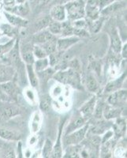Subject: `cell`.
Instances as JSON below:
<instances>
[{
    "label": "cell",
    "instance_id": "cell-1",
    "mask_svg": "<svg viewBox=\"0 0 127 158\" xmlns=\"http://www.w3.org/2000/svg\"><path fill=\"white\" fill-rule=\"evenodd\" d=\"M52 77L62 84L69 85L73 88L80 89L81 86V77L78 72L72 68L59 70L53 74Z\"/></svg>",
    "mask_w": 127,
    "mask_h": 158
},
{
    "label": "cell",
    "instance_id": "cell-2",
    "mask_svg": "<svg viewBox=\"0 0 127 158\" xmlns=\"http://www.w3.org/2000/svg\"><path fill=\"white\" fill-rule=\"evenodd\" d=\"M63 5L66 9L68 19L70 22L81 19L85 17V12H84L85 3L83 0H72Z\"/></svg>",
    "mask_w": 127,
    "mask_h": 158
},
{
    "label": "cell",
    "instance_id": "cell-3",
    "mask_svg": "<svg viewBox=\"0 0 127 158\" xmlns=\"http://www.w3.org/2000/svg\"><path fill=\"white\" fill-rule=\"evenodd\" d=\"M21 113L22 110L16 104L10 101H0V119L8 120Z\"/></svg>",
    "mask_w": 127,
    "mask_h": 158
},
{
    "label": "cell",
    "instance_id": "cell-4",
    "mask_svg": "<svg viewBox=\"0 0 127 158\" xmlns=\"http://www.w3.org/2000/svg\"><path fill=\"white\" fill-rule=\"evenodd\" d=\"M88 130V124L85 123L81 128L73 131V132L68 134V135H65V146H70V145H78V144L81 143L85 138Z\"/></svg>",
    "mask_w": 127,
    "mask_h": 158
},
{
    "label": "cell",
    "instance_id": "cell-5",
    "mask_svg": "<svg viewBox=\"0 0 127 158\" xmlns=\"http://www.w3.org/2000/svg\"><path fill=\"white\" fill-rule=\"evenodd\" d=\"M85 16L89 21H94L100 17V9L99 6V0H87L84 6Z\"/></svg>",
    "mask_w": 127,
    "mask_h": 158
},
{
    "label": "cell",
    "instance_id": "cell-6",
    "mask_svg": "<svg viewBox=\"0 0 127 158\" xmlns=\"http://www.w3.org/2000/svg\"><path fill=\"white\" fill-rule=\"evenodd\" d=\"M126 89H118L111 93L108 99V104L115 107H119L121 104H124L126 101Z\"/></svg>",
    "mask_w": 127,
    "mask_h": 158
},
{
    "label": "cell",
    "instance_id": "cell-7",
    "mask_svg": "<svg viewBox=\"0 0 127 158\" xmlns=\"http://www.w3.org/2000/svg\"><path fill=\"white\" fill-rule=\"evenodd\" d=\"M16 71L12 66L0 62V84L13 80Z\"/></svg>",
    "mask_w": 127,
    "mask_h": 158
},
{
    "label": "cell",
    "instance_id": "cell-8",
    "mask_svg": "<svg viewBox=\"0 0 127 158\" xmlns=\"http://www.w3.org/2000/svg\"><path fill=\"white\" fill-rule=\"evenodd\" d=\"M110 40H111V48L112 52L115 55H118L120 53V51L122 48V41L121 38L118 35V32L115 26H111L109 32Z\"/></svg>",
    "mask_w": 127,
    "mask_h": 158
},
{
    "label": "cell",
    "instance_id": "cell-9",
    "mask_svg": "<svg viewBox=\"0 0 127 158\" xmlns=\"http://www.w3.org/2000/svg\"><path fill=\"white\" fill-rule=\"evenodd\" d=\"M3 15L10 25H13L14 27H16L18 29V28H25L29 24V22L26 19L23 18V17L18 16V15L11 14L8 11H4Z\"/></svg>",
    "mask_w": 127,
    "mask_h": 158
},
{
    "label": "cell",
    "instance_id": "cell-10",
    "mask_svg": "<svg viewBox=\"0 0 127 158\" xmlns=\"http://www.w3.org/2000/svg\"><path fill=\"white\" fill-rule=\"evenodd\" d=\"M50 17L52 20L57 22H64L66 18V12L63 4H56L50 10Z\"/></svg>",
    "mask_w": 127,
    "mask_h": 158
},
{
    "label": "cell",
    "instance_id": "cell-11",
    "mask_svg": "<svg viewBox=\"0 0 127 158\" xmlns=\"http://www.w3.org/2000/svg\"><path fill=\"white\" fill-rule=\"evenodd\" d=\"M80 40V38L77 36H65L64 38L57 40V50L60 52H66L71 46L75 44Z\"/></svg>",
    "mask_w": 127,
    "mask_h": 158
},
{
    "label": "cell",
    "instance_id": "cell-12",
    "mask_svg": "<svg viewBox=\"0 0 127 158\" xmlns=\"http://www.w3.org/2000/svg\"><path fill=\"white\" fill-rule=\"evenodd\" d=\"M0 89L5 93L10 99L15 100L18 94V86L13 80L6 82L1 83Z\"/></svg>",
    "mask_w": 127,
    "mask_h": 158
},
{
    "label": "cell",
    "instance_id": "cell-13",
    "mask_svg": "<svg viewBox=\"0 0 127 158\" xmlns=\"http://www.w3.org/2000/svg\"><path fill=\"white\" fill-rule=\"evenodd\" d=\"M86 123V118L83 117L81 115H77L73 117L67 127L66 128V132H65V135H68V134L71 133L73 131H76V130L81 128L83 127L84 124Z\"/></svg>",
    "mask_w": 127,
    "mask_h": 158
},
{
    "label": "cell",
    "instance_id": "cell-14",
    "mask_svg": "<svg viewBox=\"0 0 127 158\" xmlns=\"http://www.w3.org/2000/svg\"><path fill=\"white\" fill-rule=\"evenodd\" d=\"M125 77H126V73L124 72L120 77H117L116 79L113 80V81H109L107 84V85H106L104 92H105L106 94H111L113 92L120 89L122 84H123L124 81H125Z\"/></svg>",
    "mask_w": 127,
    "mask_h": 158
},
{
    "label": "cell",
    "instance_id": "cell-15",
    "mask_svg": "<svg viewBox=\"0 0 127 158\" xmlns=\"http://www.w3.org/2000/svg\"><path fill=\"white\" fill-rule=\"evenodd\" d=\"M0 138L4 140L14 142V141L21 140V138H22V135L19 131H16L14 130L0 128Z\"/></svg>",
    "mask_w": 127,
    "mask_h": 158
},
{
    "label": "cell",
    "instance_id": "cell-16",
    "mask_svg": "<svg viewBox=\"0 0 127 158\" xmlns=\"http://www.w3.org/2000/svg\"><path fill=\"white\" fill-rule=\"evenodd\" d=\"M6 11H8V12L18 15V16L24 17L26 16L29 13L30 6H29V2H26L25 3L16 4V5H14L10 8H6Z\"/></svg>",
    "mask_w": 127,
    "mask_h": 158
},
{
    "label": "cell",
    "instance_id": "cell-17",
    "mask_svg": "<svg viewBox=\"0 0 127 158\" xmlns=\"http://www.w3.org/2000/svg\"><path fill=\"white\" fill-rule=\"evenodd\" d=\"M96 102V97H92L89 101H88V102H86L80 108V112H81V115L84 117L86 119L89 118L92 115H93V111H94V109H95Z\"/></svg>",
    "mask_w": 127,
    "mask_h": 158
},
{
    "label": "cell",
    "instance_id": "cell-18",
    "mask_svg": "<svg viewBox=\"0 0 127 158\" xmlns=\"http://www.w3.org/2000/svg\"><path fill=\"white\" fill-rule=\"evenodd\" d=\"M121 110L118 107L112 106L111 104H105L104 105V109H103V115L105 117L106 119H112V118H120L121 115Z\"/></svg>",
    "mask_w": 127,
    "mask_h": 158
},
{
    "label": "cell",
    "instance_id": "cell-19",
    "mask_svg": "<svg viewBox=\"0 0 127 158\" xmlns=\"http://www.w3.org/2000/svg\"><path fill=\"white\" fill-rule=\"evenodd\" d=\"M63 123L60 124L59 129V135H58V139L56 141V143L55 146H53L52 149L51 154V157H62L63 156V146H62L61 143V137L63 135Z\"/></svg>",
    "mask_w": 127,
    "mask_h": 158
},
{
    "label": "cell",
    "instance_id": "cell-20",
    "mask_svg": "<svg viewBox=\"0 0 127 158\" xmlns=\"http://www.w3.org/2000/svg\"><path fill=\"white\" fill-rule=\"evenodd\" d=\"M123 6H125V2L120 1V2H111V4H109L108 6H105L104 9L101 10L100 11V15L101 16H108L110 15H112L113 13L116 12L118 10L122 9Z\"/></svg>",
    "mask_w": 127,
    "mask_h": 158
},
{
    "label": "cell",
    "instance_id": "cell-21",
    "mask_svg": "<svg viewBox=\"0 0 127 158\" xmlns=\"http://www.w3.org/2000/svg\"><path fill=\"white\" fill-rule=\"evenodd\" d=\"M54 37V35H52L49 30H46V29H43L39 32H37L36 34L33 36V40L36 42V44H43L46 43L47 41H48L50 40Z\"/></svg>",
    "mask_w": 127,
    "mask_h": 158
},
{
    "label": "cell",
    "instance_id": "cell-22",
    "mask_svg": "<svg viewBox=\"0 0 127 158\" xmlns=\"http://www.w3.org/2000/svg\"><path fill=\"white\" fill-rule=\"evenodd\" d=\"M25 71L27 73V77L29 79V83L31 86L35 88L39 84V79L36 76V70H35L33 65L32 64H25Z\"/></svg>",
    "mask_w": 127,
    "mask_h": 158
},
{
    "label": "cell",
    "instance_id": "cell-23",
    "mask_svg": "<svg viewBox=\"0 0 127 158\" xmlns=\"http://www.w3.org/2000/svg\"><path fill=\"white\" fill-rule=\"evenodd\" d=\"M113 123L111 122H104V121H101V122L98 123L96 126L93 127L91 130V132L92 135H100L104 134V132L108 131L110 128L112 127Z\"/></svg>",
    "mask_w": 127,
    "mask_h": 158
},
{
    "label": "cell",
    "instance_id": "cell-24",
    "mask_svg": "<svg viewBox=\"0 0 127 158\" xmlns=\"http://www.w3.org/2000/svg\"><path fill=\"white\" fill-rule=\"evenodd\" d=\"M42 48L44 49L47 56L51 54H54L57 52V39L54 36L51 40L47 41L46 43L43 44Z\"/></svg>",
    "mask_w": 127,
    "mask_h": 158
},
{
    "label": "cell",
    "instance_id": "cell-25",
    "mask_svg": "<svg viewBox=\"0 0 127 158\" xmlns=\"http://www.w3.org/2000/svg\"><path fill=\"white\" fill-rule=\"evenodd\" d=\"M86 87L92 93H96L100 88L98 81L92 74H89L86 77Z\"/></svg>",
    "mask_w": 127,
    "mask_h": 158
},
{
    "label": "cell",
    "instance_id": "cell-26",
    "mask_svg": "<svg viewBox=\"0 0 127 158\" xmlns=\"http://www.w3.org/2000/svg\"><path fill=\"white\" fill-rule=\"evenodd\" d=\"M20 55H21V58H22V60L24 62V63L33 65L35 62V57L32 50L25 49V51H21Z\"/></svg>",
    "mask_w": 127,
    "mask_h": 158
},
{
    "label": "cell",
    "instance_id": "cell-27",
    "mask_svg": "<svg viewBox=\"0 0 127 158\" xmlns=\"http://www.w3.org/2000/svg\"><path fill=\"white\" fill-rule=\"evenodd\" d=\"M78 145H70L66 149L64 157H79L81 154V149Z\"/></svg>",
    "mask_w": 127,
    "mask_h": 158
},
{
    "label": "cell",
    "instance_id": "cell-28",
    "mask_svg": "<svg viewBox=\"0 0 127 158\" xmlns=\"http://www.w3.org/2000/svg\"><path fill=\"white\" fill-rule=\"evenodd\" d=\"M52 21V19L51 18L50 16H46L43 17V18H39L35 22L34 27L36 29V32H39L40 30H43V29H46V28L48 27L49 24L51 23V22Z\"/></svg>",
    "mask_w": 127,
    "mask_h": 158
},
{
    "label": "cell",
    "instance_id": "cell-29",
    "mask_svg": "<svg viewBox=\"0 0 127 158\" xmlns=\"http://www.w3.org/2000/svg\"><path fill=\"white\" fill-rule=\"evenodd\" d=\"M1 30L3 35H7L10 37L15 38V35H17L18 32V28L14 27L10 24H2L1 25Z\"/></svg>",
    "mask_w": 127,
    "mask_h": 158
},
{
    "label": "cell",
    "instance_id": "cell-30",
    "mask_svg": "<svg viewBox=\"0 0 127 158\" xmlns=\"http://www.w3.org/2000/svg\"><path fill=\"white\" fill-rule=\"evenodd\" d=\"M33 65L35 66L33 67H34L35 70L36 72L42 71V70H45V69H47L50 66V64H49V59L47 57L43 58V59H37V60L34 62Z\"/></svg>",
    "mask_w": 127,
    "mask_h": 158
},
{
    "label": "cell",
    "instance_id": "cell-31",
    "mask_svg": "<svg viewBox=\"0 0 127 158\" xmlns=\"http://www.w3.org/2000/svg\"><path fill=\"white\" fill-rule=\"evenodd\" d=\"M15 40H16V38H12L7 43L0 44V59L6 56L11 50V48L14 45Z\"/></svg>",
    "mask_w": 127,
    "mask_h": 158
},
{
    "label": "cell",
    "instance_id": "cell-32",
    "mask_svg": "<svg viewBox=\"0 0 127 158\" xmlns=\"http://www.w3.org/2000/svg\"><path fill=\"white\" fill-rule=\"evenodd\" d=\"M112 127H114L115 133L118 136V135H121L125 132V128H126V123H125V122L123 119L117 118L116 122H115L114 125H112Z\"/></svg>",
    "mask_w": 127,
    "mask_h": 158
},
{
    "label": "cell",
    "instance_id": "cell-33",
    "mask_svg": "<svg viewBox=\"0 0 127 158\" xmlns=\"http://www.w3.org/2000/svg\"><path fill=\"white\" fill-rule=\"evenodd\" d=\"M48 30L49 32L51 33L52 35L56 36V35L61 34L62 31V22H57V21H54L52 20L51 23L48 25Z\"/></svg>",
    "mask_w": 127,
    "mask_h": 158
},
{
    "label": "cell",
    "instance_id": "cell-34",
    "mask_svg": "<svg viewBox=\"0 0 127 158\" xmlns=\"http://www.w3.org/2000/svg\"><path fill=\"white\" fill-rule=\"evenodd\" d=\"M40 124H41L40 114H39V111H36V112L33 114L32 123H31V129H32V131L33 133H36V132H37V131H39Z\"/></svg>",
    "mask_w": 127,
    "mask_h": 158
},
{
    "label": "cell",
    "instance_id": "cell-35",
    "mask_svg": "<svg viewBox=\"0 0 127 158\" xmlns=\"http://www.w3.org/2000/svg\"><path fill=\"white\" fill-rule=\"evenodd\" d=\"M73 28L71 23L69 22H62V31L61 34L62 36H70L73 35Z\"/></svg>",
    "mask_w": 127,
    "mask_h": 158
},
{
    "label": "cell",
    "instance_id": "cell-36",
    "mask_svg": "<svg viewBox=\"0 0 127 158\" xmlns=\"http://www.w3.org/2000/svg\"><path fill=\"white\" fill-rule=\"evenodd\" d=\"M101 16V15H100ZM104 22V17H100L99 18H97L96 20H94V21H91L92 23L88 24V26H89L90 29L92 31V32H97L101 27H102L103 24Z\"/></svg>",
    "mask_w": 127,
    "mask_h": 158
},
{
    "label": "cell",
    "instance_id": "cell-37",
    "mask_svg": "<svg viewBox=\"0 0 127 158\" xmlns=\"http://www.w3.org/2000/svg\"><path fill=\"white\" fill-rule=\"evenodd\" d=\"M51 97L48 95H43L40 97L39 100V108L42 111H47L51 108Z\"/></svg>",
    "mask_w": 127,
    "mask_h": 158
},
{
    "label": "cell",
    "instance_id": "cell-38",
    "mask_svg": "<svg viewBox=\"0 0 127 158\" xmlns=\"http://www.w3.org/2000/svg\"><path fill=\"white\" fill-rule=\"evenodd\" d=\"M32 52H33L34 57H36V59H43L47 56V54L46 53L44 49L40 45H35L32 49Z\"/></svg>",
    "mask_w": 127,
    "mask_h": 158
},
{
    "label": "cell",
    "instance_id": "cell-39",
    "mask_svg": "<svg viewBox=\"0 0 127 158\" xmlns=\"http://www.w3.org/2000/svg\"><path fill=\"white\" fill-rule=\"evenodd\" d=\"M52 149H53L52 142L49 139H46L43 148V151H42V155H43V157H50L51 154Z\"/></svg>",
    "mask_w": 127,
    "mask_h": 158
},
{
    "label": "cell",
    "instance_id": "cell-40",
    "mask_svg": "<svg viewBox=\"0 0 127 158\" xmlns=\"http://www.w3.org/2000/svg\"><path fill=\"white\" fill-rule=\"evenodd\" d=\"M104 103L102 101L100 102H96V104L95 109H94V111H93V115L96 118H98V119H100V118L103 116V109H104Z\"/></svg>",
    "mask_w": 127,
    "mask_h": 158
},
{
    "label": "cell",
    "instance_id": "cell-41",
    "mask_svg": "<svg viewBox=\"0 0 127 158\" xmlns=\"http://www.w3.org/2000/svg\"><path fill=\"white\" fill-rule=\"evenodd\" d=\"M72 25L73 28H77V29H88V23L86 22L85 20L81 18V19L75 20L72 22Z\"/></svg>",
    "mask_w": 127,
    "mask_h": 158
},
{
    "label": "cell",
    "instance_id": "cell-42",
    "mask_svg": "<svg viewBox=\"0 0 127 158\" xmlns=\"http://www.w3.org/2000/svg\"><path fill=\"white\" fill-rule=\"evenodd\" d=\"M73 35H75L77 37L81 39V37H88L89 36V32L86 29H77V28H73Z\"/></svg>",
    "mask_w": 127,
    "mask_h": 158
},
{
    "label": "cell",
    "instance_id": "cell-43",
    "mask_svg": "<svg viewBox=\"0 0 127 158\" xmlns=\"http://www.w3.org/2000/svg\"><path fill=\"white\" fill-rule=\"evenodd\" d=\"M25 97H26V98H27L30 102L35 103V101H36V99H35V95L34 94H33V91L29 89H26V91H25Z\"/></svg>",
    "mask_w": 127,
    "mask_h": 158
},
{
    "label": "cell",
    "instance_id": "cell-44",
    "mask_svg": "<svg viewBox=\"0 0 127 158\" xmlns=\"http://www.w3.org/2000/svg\"><path fill=\"white\" fill-rule=\"evenodd\" d=\"M69 66L70 67V68L73 69V70H77L80 68V64H79V62L77 59H73L69 63Z\"/></svg>",
    "mask_w": 127,
    "mask_h": 158
},
{
    "label": "cell",
    "instance_id": "cell-45",
    "mask_svg": "<svg viewBox=\"0 0 127 158\" xmlns=\"http://www.w3.org/2000/svg\"><path fill=\"white\" fill-rule=\"evenodd\" d=\"M2 2L5 5L6 9V8H10L12 6H14V5H16L15 0H2Z\"/></svg>",
    "mask_w": 127,
    "mask_h": 158
},
{
    "label": "cell",
    "instance_id": "cell-46",
    "mask_svg": "<svg viewBox=\"0 0 127 158\" xmlns=\"http://www.w3.org/2000/svg\"><path fill=\"white\" fill-rule=\"evenodd\" d=\"M120 53L122 55V57L124 59H126L127 58V44L125 42L123 45H122V48H121V51H120Z\"/></svg>",
    "mask_w": 127,
    "mask_h": 158
},
{
    "label": "cell",
    "instance_id": "cell-47",
    "mask_svg": "<svg viewBox=\"0 0 127 158\" xmlns=\"http://www.w3.org/2000/svg\"><path fill=\"white\" fill-rule=\"evenodd\" d=\"M0 101H11V99L0 89Z\"/></svg>",
    "mask_w": 127,
    "mask_h": 158
},
{
    "label": "cell",
    "instance_id": "cell-48",
    "mask_svg": "<svg viewBox=\"0 0 127 158\" xmlns=\"http://www.w3.org/2000/svg\"><path fill=\"white\" fill-rule=\"evenodd\" d=\"M37 1V5L39 6H44L47 5L51 0H36Z\"/></svg>",
    "mask_w": 127,
    "mask_h": 158
},
{
    "label": "cell",
    "instance_id": "cell-49",
    "mask_svg": "<svg viewBox=\"0 0 127 158\" xmlns=\"http://www.w3.org/2000/svg\"><path fill=\"white\" fill-rule=\"evenodd\" d=\"M28 0H15V2L16 4H22V3H25V2H27Z\"/></svg>",
    "mask_w": 127,
    "mask_h": 158
},
{
    "label": "cell",
    "instance_id": "cell-50",
    "mask_svg": "<svg viewBox=\"0 0 127 158\" xmlns=\"http://www.w3.org/2000/svg\"><path fill=\"white\" fill-rule=\"evenodd\" d=\"M70 1H72V0H60V4L66 3V2H70Z\"/></svg>",
    "mask_w": 127,
    "mask_h": 158
}]
</instances>
